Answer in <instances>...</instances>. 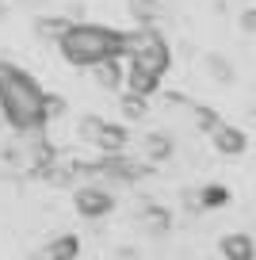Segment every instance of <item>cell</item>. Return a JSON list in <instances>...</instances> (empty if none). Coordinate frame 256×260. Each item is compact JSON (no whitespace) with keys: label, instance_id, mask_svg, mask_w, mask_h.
<instances>
[{"label":"cell","instance_id":"obj_1","mask_svg":"<svg viewBox=\"0 0 256 260\" xmlns=\"http://www.w3.org/2000/svg\"><path fill=\"white\" fill-rule=\"evenodd\" d=\"M54 111H61V104L31 73H23L12 61H0V115L16 134L42 130Z\"/></svg>","mask_w":256,"mask_h":260},{"label":"cell","instance_id":"obj_2","mask_svg":"<svg viewBox=\"0 0 256 260\" xmlns=\"http://www.w3.org/2000/svg\"><path fill=\"white\" fill-rule=\"evenodd\" d=\"M122 61H126V92L153 96L172 65V46L157 27H134L122 31Z\"/></svg>","mask_w":256,"mask_h":260},{"label":"cell","instance_id":"obj_3","mask_svg":"<svg viewBox=\"0 0 256 260\" xmlns=\"http://www.w3.org/2000/svg\"><path fill=\"white\" fill-rule=\"evenodd\" d=\"M57 50L69 65L92 69L96 61L122 57V31H115L107 23H92V19H73L65 27V35L57 39Z\"/></svg>","mask_w":256,"mask_h":260},{"label":"cell","instance_id":"obj_4","mask_svg":"<svg viewBox=\"0 0 256 260\" xmlns=\"http://www.w3.org/2000/svg\"><path fill=\"white\" fill-rule=\"evenodd\" d=\"M80 138L92 142V146L104 149V153H122V146L130 142V130L122 126V122L100 119V115H84V119H80Z\"/></svg>","mask_w":256,"mask_h":260},{"label":"cell","instance_id":"obj_5","mask_svg":"<svg viewBox=\"0 0 256 260\" xmlns=\"http://www.w3.org/2000/svg\"><path fill=\"white\" fill-rule=\"evenodd\" d=\"M73 207H77L80 218H104V214L115 211V195L100 184H80L73 191Z\"/></svg>","mask_w":256,"mask_h":260},{"label":"cell","instance_id":"obj_6","mask_svg":"<svg viewBox=\"0 0 256 260\" xmlns=\"http://www.w3.org/2000/svg\"><path fill=\"white\" fill-rule=\"evenodd\" d=\"M207 134H210V146H214L222 157H241V153L248 149V134H245L241 126H233V122H222V119H218Z\"/></svg>","mask_w":256,"mask_h":260},{"label":"cell","instance_id":"obj_7","mask_svg":"<svg viewBox=\"0 0 256 260\" xmlns=\"http://www.w3.org/2000/svg\"><path fill=\"white\" fill-rule=\"evenodd\" d=\"M88 73L104 92H122V84H126V61L122 57H107V61H96Z\"/></svg>","mask_w":256,"mask_h":260},{"label":"cell","instance_id":"obj_8","mask_svg":"<svg viewBox=\"0 0 256 260\" xmlns=\"http://www.w3.org/2000/svg\"><path fill=\"white\" fill-rule=\"evenodd\" d=\"M218 252L226 260H256V237L245 234V230H233L218 241Z\"/></svg>","mask_w":256,"mask_h":260},{"label":"cell","instance_id":"obj_9","mask_svg":"<svg viewBox=\"0 0 256 260\" xmlns=\"http://www.w3.org/2000/svg\"><path fill=\"white\" fill-rule=\"evenodd\" d=\"M77 252H80V241L73 234H61L39 249V260H77Z\"/></svg>","mask_w":256,"mask_h":260},{"label":"cell","instance_id":"obj_10","mask_svg":"<svg viewBox=\"0 0 256 260\" xmlns=\"http://www.w3.org/2000/svg\"><path fill=\"white\" fill-rule=\"evenodd\" d=\"M126 12H130V19H134L138 27H157V19L165 16L161 0H130Z\"/></svg>","mask_w":256,"mask_h":260},{"label":"cell","instance_id":"obj_11","mask_svg":"<svg viewBox=\"0 0 256 260\" xmlns=\"http://www.w3.org/2000/svg\"><path fill=\"white\" fill-rule=\"evenodd\" d=\"M69 23H73V19H65V16H39V19H35V35L46 39V42H57Z\"/></svg>","mask_w":256,"mask_h":260},{"label":"cell","instance_id":"obj_12","mask_svg":"<svg viewBox=\"0 0 256 260\" xmlns=\"http://www.w3.org/2000/svg\"><path fill=\"white\" fill-rule=\"evenodd\" d=\"M119 107H122V119H142L145 107H149V96H138V92H119Z\"/></svg>","mask_w":256,"mask_h":260},{"label":"cell","instance_id":"obj_13","mask_svg":"<svg viewBox=\"0 0 256 260\" xmlns=\"http://www.w3.org/2000/svg\"><path fill=\"white\" fill-rule=\"evenodd\" d=\"M207 73L214 77V81H222V84H233V65H230V57H222V54H207Z\"/></svg>","mask_w":256,"mask_h":260},{"label":"cell","instance_id":"obj_14","mask_svg":"<svg viewBox=\"0 0 256 260\" xmlns=\"http://www.w3.org/2000/svg\"><path fill=\"white\" fill-rule=\"evenodd\" d=\"M145 153H149L153 161H165V157L172 153V142H168L165 134H149V138H145Z\"/></svg>","mask_w":256,"mask_h":260},{"label":"cell","instance_id":"obj_15","mask_svg":"<svg viewBox=\"0 0 256 260\" xmlns=\"http://www.w3.org/2000/svg\"><path fill=\"white\" fill-rule=\"evenodd\" d=\"M222 203H230V191L218 187V184H210L207 191H203V207H222Z\"/></svg>","mask_w":256,"mask_h":260},{"label":"cell","instance_id":"obj_16","mask_svg":"<svg viewBox=\"0 0 256 260\" xmlns=\"http://www.w3.org/2000/svg\"><path fill=\"white\" fill-rule=\"evenodd\" d=\"M241 27H245V31H256V8H248L245 16H241Z\"/></svg>","mask_w":256,"mask_h":260},{"label":"cell","instance_id":"obj_17","mask_svg":"<svg viewBox=\"0 0 256 260\" xmlns=\"http://www.w3.org/2000/svg\"><path fill=\"white\" fill-rule=\"evenodd\" d=\"M252 8H256V4H252Z\"/></svg>","mask_w":256,"mask_h":260}]
</instances>
